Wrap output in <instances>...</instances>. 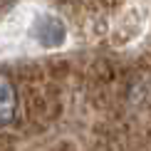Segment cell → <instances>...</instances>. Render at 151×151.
Wrapping results in <instances>:
<instances>
[{
	"mask_svg": "<svg viewBox=\"0 0 151 151\" xmlns=\"http://www.w3.org/2000/svg\"><path fill=\"white\" fill-rule=\"evenodd\" d=\"M0 97H3V109H0V114H3V124H10L12 116H15V89H12V84L8 79L3 77V82H0Z\"/></svg>",
	"mask_w": 151,
	"mask_h": 151,
	"instance_id": "2",
	"label": "cell"
},
{
	"mask_svg": "<svg viewBox=\"0 0 151 151\" xmlns=\"http://www.w3.org/2000/svg\"><path fill=\"white\" fill-rule=\"evenodd\" d=\"M32 35L35 40L40 42L42 47L52 50V47H60L67 37V27L60 17L55 15H40L37 20L32 22Z\"/></svg>",
	"mask_w": 151,
	"mask_h": 151,
	"instance_id": "1",
	"label": "cell"
}]
</instances>
